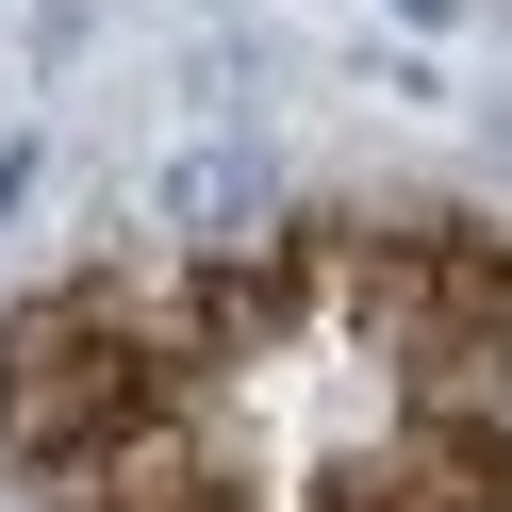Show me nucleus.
Instances as JSON below:
<instances>
[{
    "label": "nucleus",
    "mask_w": 512,
    "mask_h": 512,
    "mask_svg": "<svg viewBox=\"0 0 512 512\" xmlns=\"http://www.w3.org/2000/svg\"><path fill=\"white\" fill-rule=\"evenodd\" d=\"M182 380H166V281L149 265H67L0 314V463L17 479H67L100 463L116 430H149Z\"/></svg>",
    "instance_id": "obj_1"
},
{
    "label": "nucleus",
    "mask_w": 512,
    "mask_h": 512,
    "mask_svg": "<svg viewBox=\"0 0 512 512\" xmlns=\"http://www.w3.org/2000/svg\"><path fill=\"white\" fill-rule=\"evenodd\" d=\"M34 512H248V463L199 430V413H149V430H116L100 463H67V479H34Z\"/></svg>",
    "instance_id": "obj_2"
},
{
    "label": "nucleus",
    "mask_w": 512,
    "mask_h": 512,
    "mask_svg": "<svg viewBox=\"0 0 512 512\" xmlns=\"http://www.w3.org/2000/svg\"><path fill=\"white\" fill-rule=\"evenodd\" d=\"M314 512H512V446L446 430V413H397L380 446H347L314 479Z\"/></svg>",
    "instance_id": "obj_3"
},
{
    "label": "nucleus",
    "mask_w": 512,
    "mask_h": 512,
    "mask_svg": "<svg viewBox=\"0 0 512 512\" xmlns=\"http://www.w3.org/2000/svg\"><path fill=\"white\" fill-rule=\"evenodd\" d=\"M149 215H166L182 248H281L298 232V182H281L265 133H182L166 166H149Z\"/></svg>",
    "instance_id": "obj_4"
},
{
    "label": "nucleus",
    "mask_w": 512,
    "mask_h": 512,
    "mask_svg": "<svg viewBox=\"0 0 512 512\" xmlns=\"http://www.w3.org/2000/svg\"><path fill=\"white\" fill-rule=\"evenodd\" d=\"M83 34H100V0H17V50L34 67H83Z\"/></svg>",
    "instance_id": "obj_5"
},
{
    "label": "nucleus",
    "mask_w": 512,
    "mask_h": 512,
    "mask_svg": "<svg viewBox=\"0 0 512 512\" xmlns=\"http://www.w3.org/2000/svg\"><path fill=\"white\" fill-rule=\"evenodd\" d=\"M34 166H50V149H34V133L0 149V232H17V199H34Z\"/></svg>",
    "instance_id": "obj_6"
},
{
    "label": "nucleus",
    "mask_w": 512,
    "mask_h": 512,
    "mask_svg": "<svg viewBox=\"0 0 512 512\" xmlns=\"http://www.w3.org/2000/svg\"><path fill=\"white\" fill-rule=\"evenodd\" d=\"M397 17H413V34H446V17H463V0H397Z\"/></svg>",
    "instance_id": "obj_7"
}]
</instances>
